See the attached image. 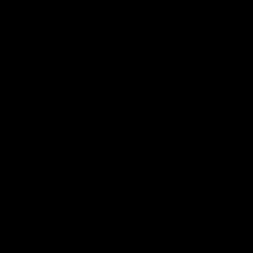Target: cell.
Instances as JSON below:
<instances>
[]
</instances>
